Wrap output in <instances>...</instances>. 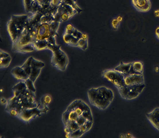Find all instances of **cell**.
Returning <instances> with one entry per match:
<instances>
[{"label":"cell","instance_id":"obj_1","mask_svg":"<svg viewBox=\"0 0 159 138\" xmlns=\"http://www.w3.org/2000/svg\"><path fill=\"white\" fill-rule=\"evenodd\" d=\"M88 96L92 105L100 110H105L113 101L114 93L110 88L101 86L90 89L88 91Z\"/></svg>","mask_w":159,"mask_h":138},{"label":"cell","instance_id":"obj_2","mask_svg":"<svg viewBox=\"0 0 159 138\" xmlns=\"http://www.w3.org/2000/svg\"><path fill=\"white\" fill-rule=\"evenodd\" d=\"M47 49L53 52L51 64L57 69L61 71H65L69 63L67 55L61 48V46L58 44L51 45L48 43Z\"/></svg>","mask_w":159,"mask_h":138},{"label":"cell","instance_id":"obj_3","mask_svg":"<svg viewBox=\"0 0 159 138\" xmlns=\"http://www.w3.org/2000/svg\"><path fill=\"white\" fill-rule=\"evenodd\" d=\"M146 87L144 83L141 84L124 86L117 88L118 92L122 98L126 100H133L138 97Z\"/></svg>","mask_w":159,"mask_h":138},{"label":"cell","instance_id":"obj_4","mask_svg":"<svg viewBox=\"0 0 159 138\" xmlns=\"http://www.w3.org/2000/svg\"><path fill=\"white\" fill-rule=\"evenodd\" d=\"M41 106V102H40L38 103V106L35 107L23 109L18 117L24 122H28L32 119L40 117L42 114H46L49 111V108L47 106L41 109L40 107Z\"/></svg>","mask_w":159,"mask_h":138},{"label":"cell","instance_id":"obj_5","mask_svg":"<svg viewBox=\"0 0 159 138\" xmlns=\"http://www.w3.org/2000/svg\"><path fill=\"white\" fill-rule=\"evenodd\" d=\"M102 75L103 78L111 83L117 88L125 86V75L114 69L105 70L102 72Z\"/></svg>","mask_w":159,"mask_h":138},{"label":"cell","instance_id":"obj_6","mask_svg":"<svg viewBox=\"0 0 159 138\" xmlns=\"http://www.w3.org/2000/svg\"><path fill=\"white\" fill-rule=\"evenodd\" d=\"M51 35L57 36L58 33L52 31L50 24L48 23H41L37 28L36 39H47Z\"/></svg>","mask_w":159,"mask_h":138},{"label":"cell","instance_id":"obj_7","mask_svg":"<svg viewBox=\"0 0 159 138\" xmlns=\"http://www.w3.org/2000/svg\"><path fill=\"white\" fill-rule=\"evenodd\" d=\"M35 40V39L30 35L28 30L25 28L18 39L14 42L13 43V50L16 51L18 49L22 46L32 43Z\"/></svg>","mask_w":159,"mask_h":138},{"label":"cell","instance_id":"obj_8","mask_svg":"<svg viewBox=\"0 0 159 138\" xmlns=\"http://www.w3.org/2000/svg\"><path fill=\"white\" fill-rule=\"evenodd\" d=\"M67 110H74L80 116H81L84 111L91 110V109L86 102H84L82 100L77 99L69 105Z\"/></svg>","mask_w":159,"mask_h":138},{"label":"cell","instance_id":"obj_9","mask_svg":"<svg viewBox=\"0 0 159 138\" xmlns=\"http://www.w3.org/2000/svg\"><path fill=\"white\" fill-rule=\"evenodd\" d=\"M28 18H29L28 15L26 14L13 15L11 18V19L12 20L13 23L15 25V27H16L17 30L21 35L25 29Z\"/></svg>","mask_w":159,"mask_h":138},{"label":"cell","instance_id":"obj_10","mask_svg":"<svg viewBox=\"0 0 159 138\" xmlns=\"http://www.w3.org/2000/svg\"><path fill=\"white\" fill-rule=\"evenodd\" d=\"M44 66V62L37 60L32 57V72L30 75V78L34 83L35 82L37 78L40 74L41 69Z\"/></svg>","mask_w":159,"mask_h":138},{"label":"cell","instance_id":"obj_11","mask_svg":"<svg viewBox=\"0 0 159 138\" xmlns=\"http://www.w3.org/2000/svg\"><path fill=\"white\" fill-rule=\"evenodd\" d=\"M144 83V79L142 74H133L125 76V84L126 86L141 84Z\"/></svg>","mask_w":159,"mask_h":138},{"label":"cell","instance_id":"obj_12","mask_svg":"<svg viewBox=\"0 0 159 138\" xmlns=\"http://www.w3.org/2000/svg\"><path fill=\"white\" fill-rule=\"evenodd\" d=\"M147 117L153 127L159 131V108H155L148 113Z\"/></svg>","mask_w":159,"mask_h":138},{"label":"cell","instance_id":"obj_13","mask_svg":"<svg viewBox=\"0 0 159 138\" xmlns=\"http://www.w3.org/2000/svg\"><path fill=\"white\" fill-rule=\"evenodd\" d=\"M11 74L16 79L25 81L30 78L29 75L25 72L22 66H16L11 70Z\"/></svg>","mask_w":159,"mask_h":138},{"label":"cell","instance_id":"obj_14","mask_svg":"<svg viewBox=\"0 0 159 138\" xmlns=\"http://www.w3.org/2000/svg\"><path fill=\"white\" fill-rule=\"evenodd\" d=\"M7 30L13 43L14 42L18 37L21 35L20 33L18 31L15 25L13 23L12 20L10 18L7 24Z\"/></svg>","mask_w":159,"mask_h":138},{"label":"cell","instance_id":"obj_15","mask_svg":"<svg viewBox=\"0 0 159 138\" xmlns=\"http://www.w3.org/2000/svg\"><path fill=\"white\" fill-rule=\"evenodd\" d=\"M79 115L75 111L66 110L62 114V121L65 126L70 122L76 121Z\"/></svg>","mask_w":159,"mask_h":138},{"label":"cell","instance_id":"obj_16","mask_svg":"<svg viewBox=\"0 0 159 138\" xmlns=\"http://www.w3.org/2000/svg\"><path fill=\"white\" fill-rule=\"evenodd\" d=\"M12 89L14 93V96L18 97L22 93L25 92L27 89V88L25 81H20L17 84L15 85V86H14Z\"/></svg>","mask_w":159,"mask_h":138},{"label":"cell","instance_id":"obj_17","mask_svg":"<svg viewBox=\"0 0 159 138\" xmlns=\"http://www.w3.org/2000/svg\"><path fill=\"white\" fill-rule=\"evenodd\" d=\"M131 68H132V63H121L118 66H116L114 69L126 76L129 74Z\"/></svg>","mask_w":159,"mask_h":138},{"label":"cell","instance_id":"obj_18","mask_svg":"<svg viewBox=\"0 0 159 138\" xmlns=\"http://www.w3.org/2000/svg\"><path fill=\"white\" fill-rule=\"evenodd\" d=\"M20 104V98L17 97L13 96L12 98L7 100V103L6 104L5 110L7 111L11 109H16Z\"/></svg>","mask_w":159,"mask_h":138},{"label":"cell","instance_id":"obj_19","mask_svg":"<svg viewBox=\"0 0 159 138\" xmlns=\"http://www.w3.org/2000/svg\"><path fill=\"white\" fill-rule=\"evenodd\" d=\"M63 39L64 42L67 45L75 47H77V42L79 41V39H77V38L74 37L71 34H68L65 33V34L63 36Z\"/></svg>","mask_w":159,"mask_h":138},{"label":"cell","instance_id":"obj_20","mask_svg":"<svg viewBox=\"0 0 159 138\" xmlns=\"http://www.w3.org/2000/svg\"><path fill=\"white\" fill-rule=\"evenodd\" d=\"M32 43L35 46L36 51H41L44 49H47L48 43L46 39H35Z\"/></svg>","mask_w":159,"mask_h":138},{"label":"cell","instance_id":"obj_21","mask_svg":"<svg viewBox=\"0 0 159 138\" xmlns=\"http://www.w3.org/2000/svg\"><path fill=\"white\" fill-rule=\"evenodd\" d=\"M34 51H36L35 46L34 45L33 43H30L26 45H24L23 46L21 47L20 48H18L16 52H19L21 53H30Z\"/></svg>","mask_w":159,"mask_h":138},{"label":"cell","instance_id":"obj_22","mask_svg":"<svg viewBox=\"0 0 159 138\" xmlns=\"http://www.w3.org/2000/svg\"><path fill=\"white\" fill-rule=\"evenodd\" d=\"M132 69L136 74H142L144 71L143 64L140 62H135L132 63Z\"/></svg>","mask_w":159,"mask_h":138},{"label":"cell","instance_id":"obj_23","mask_svg":"<svg viewBox=\"0 0 159 138\" xmlns=\"http://www.w3.org/2000/svg\"><path fill=\"white\" fill-rule=\"evenodd\" d=\"M32 57H30L25 62L22 66L23 69H24L25 72H26L28 75H30L32 72Z\"/></svg>","mask_w":159,"mask_h":138},{"label":"cell","instance_id":"obj_24","mask_svg":"<svg viewBox=\"0 0 159 138\" xmlns=\"http://www.w3.org/2000/svg\"><path fill=\"white\" fill-rule=\"evenodd\" d=\"M148 1H149L147 0H133V5L138 10L141 11L142 8L146 5Z\"/></svg>","mask_w":159,"mask_h":138},{"label":"cell","instance_id":"obj_25","mask_svg":"<svg viewBox=\"0 0 159 138\" xmlns=\"http://www.w3.org/2000/svg\"><path fill=\"white\" fill-rule=\"evenodd\" d=\"M62 1L63 3L72 6L74 9H75L77 11V13H80L82 11V9H81L79 6L77 5V0H62Z\"/></svg>","mask_w":159,"mask_h":138},{"label":"cell","instance_id":"obj_26","mask_svg":"<svg viewBox=\"0 0 159 138\" xmlns=\"http://www.w3.org/2000/svg\"><path fill=\"white\" fill-rule=\"evenodd\" d=\"M55 16L50 14H46L42 15L41 18V23L50 24L54 21Z\"/></svg>","mask_w":159,"mask_h":138},{"label":"cell","instance_id":"obj_27","mask_svg":"<svg viewBox=\"0 0 159 138\" xmlns=\"http://www.w3.org/2000/svg\"><path fill=\"white\" fill-rule=\"evenodd\" d=\"M12 60V58L9 56V57H6L0 59V67L1 68L8 67Z\"/></svg>","mask_w":159,"mask_h":138},{"label":"cell","instance_id":"obj_28","mask_svg":"<svg viewBox=\"0 0 159 138\" xmlns=\"http://www.w3.org/2000/svg\"><path fill=\"white\" fill-rule=\"evenodd\" d=\"M88 40H85V39H79L77 46V47L82 49L83 51H86L88 48Z\"/></svg>","mask_w":159,"mask_h":138},{"label":"cell","instance_id":"obj_29","mask_svg":"<svg viewBox=\"0 0 159 138\" xmlns=\"http://www.w3.org/2000/svg\"><path fill=\"white\" fill-rule=\"evenodd\" d=\"M25 83L26 85L27 88L28 90L34 93L36 92V88L34 86V83L30 78L25 80Z\"/></svg>","mask_w":159,"mask_h":138},{"label":"cell","instance_id":"obj_30","mask_svg":"<svg viewBox=\"0 0 159 138\" xmlns=\"http://www.w3.org/2000/svg\"><path fill=\"white\" fill-rule=\"evenodd\" d=\"M52 100L51 97L49 95H46L41 98L40 102L42 106L45 107L48 105Z\"/></svg>","mask_w":159,"mask_h":138},{"label":"cell","instance_id":"obj_31","mask_svg":"<svg viewBox=\"0 0 159 138\" xmlns=\"http://www.w3.org/2000/svg\"><path fill=\"white\" fill-rule=\"evenodd\" d=\"M65 126H67L71 130V132H73L76 131L77 129H80V126L77 123V121H72L67 123V124Z\"/></svg>","mask_w":159,"mask_h":138},{"label":"cell","instance_id":"obj_32","mask_svg":"<svg viewBox=\"0 0 159 138\" xmlns=\"http://www.w3.org/2000/svg\"><path fill=\"white\" fill-rule=\"evenodd\" d=\"M25 9L27 12L32 13V0H23Z\"/></svg>","mask_w":159,"mask_h":138},{"label":"cell","instance_id":"obj_33","mask_svg":"<svg viewBox=\"0 0 159 138\" xmlns=\"http://www.w3.org/2000/svg\"><path fill=\"white\" fill-rule=\"evenodd\" d=\"M84 134V132H82L80 129H77L76 131H74L72 132L70 135V138H80L82 137Z\"/></svg>","mask_w":159,"mask_h":138},{"label":"cell","instance_id":"obj_34","mask_svg":"<svg viewBox=\"0 0 159 138\" xmlns=\"http://www.w3.org/2000/svg\"><path fill=\"white\" fill-rule=\"evenodd\" d=\"M86 118V119L88 120H90L92 121H93V118L91 110H89V111H84L82 114L81 115Z\"/></svg>","mask_w":159,"mask_h":138},{"label":"cell","instance_id":"obj_35","mask_svg":"<svg viewBox=\"0 0 159 138\" xmlns=\"http://www.w3.org/2000/svg\"><path fill=\"white\" fill-rule=\"evenodd\" d=\"M87 120H88L86 119V118L83 117V116H80L77 118L76 121H77V123L79 124V126H81L82 125L84 124Z\"/></svg>","mask_w":159,"mask_h":138},{"label":"cell","instance_id":"obj_36","mask_svg":"<svg viewBox=\"0 0 159 138\" xmlns=\"http://www.w3.org/2000/svg\"><path fill=\"white\" fill-rule=\"evenodd\" d=\"M71 34L78 39H81L82 35V33L79 31V30H77V29H75V28L74 29V30L72 31V32L71 33Z\"/></svg>","mask_w":159,"mask_h":138},{"label":"cell","instance_id":"obj_37","mask_svg":"<svg viewBox=\"0 0 159 138\" xmlns=\"http://www.w3.org/2000/svg\"><path fill=\"white\" fill-rule=\"evenodd\" d=\"M74 28H75L72 25L68 24V25H67L66 28H65V33L68 34H71V33L72 32V31L74 30Z\"/></svg>","mask_w":159,"mask_h":138},{"label":"cell","instance_id":"obj_38","mask_svg":"<svg viewBox=\"0 0 159 138\" xmlns=\"http://www.w3.org/2000/svg\"><path fill=\"white\" fill-rule=\"evenodd\" d=\"M119 24H120V22L118 21V20L117 18H114V20H113L112 22V26L113 29L117 30L119 25Z\"/></svg>","mask_w":159,"mask_h":138},{"label":"cell","instance_id":"obj_39","mask_svg":"<svg viewBox=\"0 0 159 138\" xmlns=\"http://www.w3.org/2000/svg\"><path fill=\"white\" fill-rule=\"evenodd\" d=\"M48 43L51 45H55L57 44L56 43V36L55 35H51V36L47 39Z\"/></svg>","mask_w":159,"mask_h":138},{"label":"cell","instance_id":"obj_40","mask_svg":"<svg viewBox=\"0 0 159 138\" xmlns=\"http://www.w3.org/2000/svg\"><path fill=\"white\" fill-rule=\"evenodd\" d=\"M62 0H51V5L55 7H59L62 4Z\"/></svg>","mask_w":159,"mask_h":138},{"label":"cell","instance_id":"obj_41","mask_svg":"<svg viewBox=\"0 0 159 138\" xmlns=\"http://www.w3.org/2000/svg\"><path fill=\"white\" fill-rule=\"evenodd\" d=\"M9 114L11 116H14V117H18L19 116V113L17 111V110L16 109H11L10 110H9V111H7Z\"/></svg>","mask_w":159,"mask_h":138},{"label":"cell","instance_id":"obj_42","mask_svg":"<svg viewBox=\"0 0 159 138\" xmlns=\"http://www.w3.org/2000/svg\"><path fill=\"white\" fill-rule=\"evenodd\" d=\"M151 8V3L150 1H149L146 4V5L142 8L141 9V12H147L149 11Z\"/></svg>","mask_w":159,"mask_h":138},{"label":"cell","instance_id":"obj_43","mask_svg":"<svg viewBox=\"0 0 159 138\" xmlns=\"http://www.w3.org/2000/svg\"><path fill=\"white\" fill-rule=\"evenodd\" d=\"M86 129H87V131H88L90 129H91L92 126L93 125V121H90V120H87L85 124Z\"/></svg>","mask_w":159,"mask_h":138},{"label":"cell","instance_id":"obj_44","mask_svg":"<svg viewBox=\"0 0 159 138\" xmlns=\"http://www.w3.org/2000/svg\"><path fill=\"white\" fill-rule=\"evenodd\" d=\"M1 54H0V59H2V58H6V57H9L10 55L9 54L7 53L5 51H0Z\"/></svg>","mask_w":159,"mask_h":138},{"label":"cell","instance_id":"obj_45","mask_svg":"<svg viewBox=\"0 0 159 138\" xmlns=\"http://www.w3.org/2000/svg\"><path fill=\"white\" fill-rule=\"evenodd\" d=\"M80 130H81L82 132H84V133H85L86 132H88V131H87V129H86V127L85 124H83V125H82L81 126H80Z\"/></svg>","mask_w":159,"mask_h":138},{"label":"cell","instance_id":"obj_46","mask_svg":"<svg viewBox=\"0 0 159 138\" xmlns=\"http://www.w3.org/2000/svg\"><path fill=\"white\" fill-rule=\"evenodd\" d=\"M1 103L2 105H5L7 103V100H6L5 98L4 97H1Z\"/></svg>","mask_w":159,"mask_h":138},{"label":"cell","instance_id":"obj_47","mask_svg":"<svg viewBox=\"0 0 159 138\" xmlns=\"http://www.w3.org/2000/svg\"><path fill=\"white\" fill-rule=\"evenodd\" d=\"M81 39H85V40H88V36L86 33H82V35Z\"/></svg>","mask_w":159,"mask_h":138},{"label":"cell","instance_id":"obj_48","mask_svg":"<svg viewBox=\"0 0 159 138\" xmlns=\"http://www.w3.org/2000/svg\"><path fill=\"white\" fill-rule=\"evenodd\" d=\"M35 1H36L37 3H38L39 5H41L44 3L45 0H35Z\"/></svg>","mask_w":159,"mask_h":138},{"label":"cell","instance_id":"obj_49","mask_svg":"<svg viewBox=\"0 0 159 138\" xmlns=\"http://www.w3.org/2000/svg\"><path fill=\"white\" fill-rule=\"evenodd\" d=\"M154 15L156 16V18H159V9L156 10L154 12Z\"/></svg>","mask_w":159,"mask_h":138},{"label":"cell","instance_id":"obj_50","mask_svg":"<svg viewBox=\"0 0 159 138\" xmlns=\"http://www.w3.org/2000/svg\"><path fill=\"white\" fill-rule=\"evenodd\" d=\"M117 19L118 20V21L119 22H121L123 21V17L121 16H119L117 18Z\"/></svg>","mask_w":159,"mask_h":138},{"label":"cell","instance_id":"obj_51","mask_svg":"<svg viewBox=\"0 0 159 138\" xmlns=\"http://www.w3.org/2000/svg\"><path fill=\"white\" fill-rule=\"evenodd\" d=\"M125 137H126V138H133L134 137L132 136V135H131L130 133H128V134H127V135H126Z\"/></svg>","mask_w":159,"mask_h":138},{"label":"cell","instance_id":"obj_52","mask_svg":"<svg viewBox=\"0 0 159 138\" xmlns=\"http://www.w3.org/2000/svg\"><path fill=\"white\" fill-rule=\"evenodd\" d=\"M154 71L156 72H159V67L158 66H156L154 67Z\"/></svg>","mask_w":159,"mask_h":138},{"label":"cell","instance_id":"obj_53","mask_svg":"<svg viewBox=\"0 0 159 138\" xmlns=\"http://www.w3.org/2000/svg\"><path fill=\"white\" fill-rule=\"evenodd\" d=\"M156 36L159 34V27H157V28L156 30Z\"/></svg>","mask_w":159,"mask_h":138},{"label":"cell","instance_id":"obj_54","mask_svg":"<svg viewBox=\"0 0 159 138\" xmlns=\"http://www.w3.org/2000/svg\"><path fill=\"white\" fill-rule=\"evenodd\" d=\"M157 37L158 38V39H159V34L158 35H157Z\"/></svg>","mask_w":159,"mask_h":138},{"label":"cell","instance_id":"obj_55","mask_svg":"<svg viewBox=\"0 0 159 138\" xmlns=\"http://www.w3.org/2000/svg\"><path fill=\"white\" fill-rule=\"evenodd\" d=\"M147 1H149V0H147Z\"/></svg>","mask_w":159,"mask_h":138}]
</instances>
